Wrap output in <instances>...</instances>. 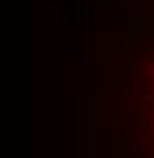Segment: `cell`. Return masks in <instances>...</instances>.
Returning a JSON list of instances; mask_svg holds the SVG:
<instances>
[{"instance_id": "6da1fadb", "label": "cell", "mask_w": 154, "mask_h": 158, "mask_svg": "<svg viewBox=\"0 0 154 158\" xmlns=\"http://www.w3.org/2000/svg\"><path fill=\"white\" fill-rule=\"evenodd\" d=\"M131 150L135 158H154V48L135 75V103H131Z\"/></svg>"}]
</instances>
